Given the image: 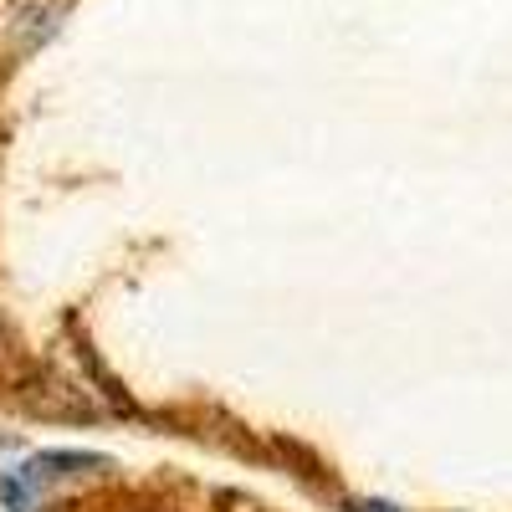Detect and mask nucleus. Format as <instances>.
<instances>
[{"instance_id": "obj_6", "label": "nucleus", "mask_w": 512, "mask_h": 512, "mask_svg": "<svg viewBox=\"0 0 512 512\" xmlns=\"http://www.w3.org/2000/svg\"><path fill=\"white\" fill-rule=\"evenodd\" d=\"M0 359H6V328H0Z\"/></svg>"}, {"instance_id": "obj_2", "label": "nucleus", "mask_w": 512, "mask_h": 512, "mask_svg": "<svg viewBox=\"0 0 512 512\" xmlns=\"http://www.w3.org/2000/svg\"><path fill=\"white\" fill-rule=\"evenodd\" d=\"M57 21H62V0H31V6H21V16H16V41L31 52L57 31Z\"/></svg>"}, {"instance_id": "obj_5", "label": "nucleus", "mask_w": 512, "mask_h": 512, "mask_svg": "<svg viewBox=\"0 0 512 512\" xmlns=\"http://www.w3.org/2000/svg\"><path fill=\"white\" fill-rule=\"evenodd\" d=\"M0 451H16V436H0Z\"/></svg>"}, {"instance_id": "obj_4", "label": "nucleus", "mask_w": 512, "mask_h": 512, "mask_svg": "<svg viewBox=\"0 0 512 512\" xmlns=\"http://www.w3.org/2000/svg\"><path fill=\"white\" fill-rule=\"evenodd\" d=\"M344 512H400L395 502H379V497H369V502H344Z\"/></svg>"}, {"instance_id": "obj_1", "label": "nucleus", "mask_w": 512, "mask_h": 512, "mask_svg": "<svg viewBox=\"0 0 512 512\" xmlns=\"http://www.w3.org/2000/svg\"><path fill=\"white\" fill-rule=\"evenodd\" d=\"M108 466V456H93V451H41V456H31L26 466H21V482H31L36 492L47 487V482H57V477H77V472H103Z\"/></svg>"}, {"instance_id": "obj_3", "label": "nucleus", "mask_w": 512, "mask_h": 512, "mask_svg": "<svg viewBox=\"0 0 512 512\" xmlns=\"http://www.w3.org/2000/svg\"><path fill=\"white\" fill-rule=\"evenodd\" d=\"M0 502H6L11 512H41L36 487H31V482H21L16 472H11V477H0Z\"/></svg>"}]
</instances>
